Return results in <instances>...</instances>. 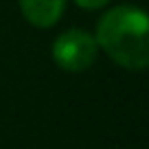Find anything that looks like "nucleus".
Segmentation results:
<instances>
[{
    "label": "nucleus",
    "mask_w": 149,
    "mask_h": 149,
    "mask_svg": "<svg viewBox=\"0 0 149 149\" xmlns=\"http://www.w3.org/2000/svg\"><path fill=\"white\" fill-rule=\"evenodd\" d=\"M79 7H84V9H99V7L107 5L110 0H74Z\"/></svg>",
    "instance_id": "4"
},
{
    "label": "nucleus",
    "mask_w": 149,
    "mask_h": 149,
    "mask_svg": "<svg viewBox=\"0 0 149 149\" xmlns=\"http://www.w3.org/2000/svg\"><path fill=\"white\" fill-rule=\"evenodd\" d=\"M97 44L127 70H145L149 64V20L138 7L121 5L101 15Z\"/></svg>",
    "instance_id": "1"
},
{
    "label": "nucleus",
    "mask_w": 149,
    "mask_h": 149,
    "mask_svg": "<svg viewBox=\"0 0 149 149\" xmlns=\"http://www.w3.org/2000/svg\"><path fill=\"white\" fill-rule=\"evenodd\" d=\"M99 44L90 33L70 29L61 33L53 44V59L59 68L70 70V72H81L90 68L97 59Z\"/></svg>",
    "instance_id": "2"
},
{
    "label": "nucleus",
    "mask_w": 149,
    "mask_h": 149,
    "mask_svg": "<svg viewBox=\"0 0 149 149\" xmlns=\"http://www.w3.org/2000/svg\"><path fill=\"white\" fill-rule=\"evenodd\" d=\"M66 7V0H20L22 15L33 26L46 29L53 26L61 18Z\"/></svg>",
    "instance_id": "3"
}]
</instances>
